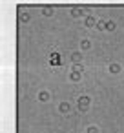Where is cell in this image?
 Returning a JSON list of instances; mask_svg holds the SVG:
<instances>
[{
	"label": "cell",
	"instance_id": "277c9868",
	"mask_svg": "<svg viewBox=\"0 0 124 133\" xmlns=\"http://www.w3.org/2000/svg\"><path fill=\"white\" fill-rule=\"evenodd\" d=\"M69 104H68V102H62V104H60V111L62 113H68V111H69Z\"/></svg>",
	"mask_w": 124,
	"mask_h": 133
},
{
	"label": "cell",
	"instance_id": "9a60e30c",
	"mask_svg": "<svg viewBox=\"0 0 124 133\" xmlns=\"http://www.w3.org/2000/svg\"><path fill=\"white\" fill-rule=\"evenodd\" d=\"M97 27L99 29H106V22H97Z\"/></svg>",
	"mask_w": 124,
	"mask_h": 133
},
{
	"label": "cell",
	"instance_id": "8992f818",
	"mask_svg": "<svg viewBox=\"0 0 124 133\" xmlns=\"http://www.w3.org/2000/svg\"><path fill=\"white\" fill-rule=\"evenodd\" d=\"M110 71H111V73H119L120 66H119V64H111V66H110Z\"/></svg>",
	"mask_w": 124,
	"mask_h": 133
},
{
	"label": "cell",
	"instance_id": "5bb4252c",
	"mask_svg": "<svg viewBox=\"0 0 124 133\" xmlns=\"http://www.w3.org/2000/svg\"><path fill=\"white\" fill-rule=\"evenodd\" d=\"M88 133H99V129H97L95 126H90V128H88Z\"/></svg>",
	"mask_w": 124,
	"mask_h": 133
},
{
	"label": "cell",
	"instance_id": "3957f363",
	"mask_svg": "<svg viewBox=\"0 0 124 133\" xmlns=\"http://www.w3.org/2000/svg\"><path fill=\"white\" fill-rule=\"evenodd\" d=\"M84 24H86L88 27H93V26H95V18H93V17H88V18H86V22H84Z\"/></svg>",
	"mask_w": 124,
	"mask_h": 133
},
{
	"label": "cell",
	"instance_id": "7a4b0ae2",
	"mask_svg": "<svg viewBox=\"0 0 124 133\" xmlns=\"http://www.w3.org/2000/svg\"><path fill=\"white\" fill-rule=\"evenodd\" d=\"M69 79L73 80V82H77V80H80V79H82V75H80V71H73Z\"/></svg>",
	"mask_w": 124,
	"mask_h": 133
},
{
	"label": "cell",
	"instance_id": "30bf717a",
	"mask_svg": "<svg viewBox=\"0 0 124 133\" xmlns=\"http://www.w3.org/2000/svg\"><path fill=\"white\" fill-rule=\"evenodd\" d=\"M80 46H82V49H88V47H90L91 44H90V40H86V38H84V40L80 42Z\"/></svg>",
	"mask_w": 124,
	"mask_h": 133
},
{
	"label": "cell",
	"instance_id": "5b68a950",
	"mask_svg": "<svg viewBox=\"0 0 124 133\" xmlns=\"http://www.w3.org/2000/svg\"><path fill=\"white\" fill-rule=\"evenodd\" d=\"M71 58H73V62H75V64H79L80 60H82V57H80V53H73V55H71Z\"/></svg>",
	"mask_w": 124,
	"mask_h": 133
},
{
	"label": "cell",
	"instance_id": "8fae6325",
	"mask_svg": "<svg viewBox=\"0 0 124 133\" xmlns=\"http://www.w3.org/2000/svg\"><path fill=\"white\" fill-rule=\"evenodd\" d=\"M44 15L46 17H51V15H53V9L51 7H44Z\"/></svg>",
	"mask_w": 124,
	"mask_h": 133
},
{
	"label": "cell",
	"instance_id": "7c38bea8",
	"mask_svg": "<svg viewBox=\"0 0 124 133\" xmlns=\"http://www.w3.org/2000/svg\"><path fill=\"white\" fill-rule=\"evenodd\" d=\"M51 64H55V66L58 64V55H51Z\"/></svg>",
	"mask_w": 124,
	"mask_h": 133
},
{
	"label": "cell",
	"instance_id": "52a82bcc",
	"mask_svg": "<svg viewBox=\"0 0 124 133\" xmlns=\"http://www.w3.org/2000/svg\"><path fill=\"white\" fill-rule=\"evenodd\" d=\"M38 99H40L42 102H46V100L49 99V95H48V93H46V91H42V93H38Z\"/></svg>",
	"mask_w": 124,
	"mask_h": 133
},
{
	"label": "cell",
	"instance_id": "9c48e42d",
	"mask_svg": "<svg viewBox=\"0 0 124 133\" xmlns=\"http://www.w3.org/2000/svg\"><path fill=\"white\" fill-rule=\"evenodd\" d=\"M106 29L108 31H113L115 29V22H106Z\"/></svg>",
	"mask_w": 124,
	"mask_h": 133
},
{
	"label": "cell",
	"instance_id": "ba28073f",
	"mask_svg": "<svg viewBox=\"0 0 124 133\" xmlns=\"http://www.w3.org/2000/svg\"><path fill=\"white\" fill-rule=\"evenodd\" d=\"M71 15H73V17H80V15H82V9H79V7L71 9Z\"/></svg>",
	"mask_w": 124,
	"mask_h": 133
},
{
	"label": "cell",
	"instance_id": "6da1fadb",
	"mask_svg": "<svg viewBox=\"0 0 124 133\" xmlns=\"http://www.w3.org/2000/svg\"><path fill=\"white\" fill-rule=\"evenodd\" d=\"M88 106H90V99L88 97H79V109L80 111H86Z\"/></svg>",
	"mask_w": 124,
	"mask_h": 133
},
{
	"label": "cell",
	"instance_id": "4fadbf2b",
	"mask_svg": "<svg viewBox=\"0 0 124 133\" xmlns=\"http://www.w3.org/2000/svg\"><path fill=\"white\" fill-rule=\"evenodd\" d=\"M20 18H22V22H28V20H29V13H22Z\"/></svg>",
	"mask_w": 124,
	"mask_h": 133
}]
</instances>
